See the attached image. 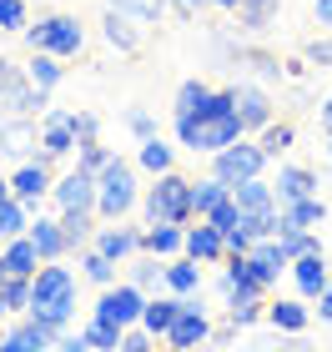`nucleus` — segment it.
<instances>
[{
    "instance_id": "obj_1",
    "label": "nucleus",
    "mask_w": 332,
    "mask_h": 352,
    "mask_svg": "<svg viewBox=\"0 0 332 352\" xmlns=\"http://www.w3.org/2000/svg\"><path fill=\"white\" fill-rule=\"evenodd\" d=\"M30 317H45L66 332V322L76 317V272L45 262L36 277H30Z\"/></svg>"
},
{
    "instance_id": "obj_2",
    "label": "nucleus",
    "mask_w": 332,
    "mask_h": 352,
    "mask_svg": "<svg viewBox=\"0 0 332 352\" xmlns=\"http://www.w3.org/2000/svg\"><path fill=\"white\" fill-rule=\"evenodd\" d=\"M242 116L227 111V116H177V141L186 151H207L217 156L221 146H232V141H242Z\"/></svg>"
},
{
    "instance_id": "obj_3",
    "label": "nucleus",
    "mask_w": 332,
    "mask_h": 352,
    "mask_svg": "<svg viewBox=\"0 0 332 352\" xmlns=\"http://www.w3.org/2000/svg\"><path fill=\"white\" fill-rule=\"evenodd\" d=\"M156 221H177V227L192 221V182L186 176L162 171L146 186V227H156Z\"/></svg>"
},
{
    "instance_id": "obj_4",
    "label": "nucleus",
    "mask_w": 332,
    "mask_h": 352,
    "mask_svg": "<svg viewBox=\"0 0 332 352\" xmlns=\"http://www.w3.org/2000/svg\"><path fill=\"white\" fill-rule=\"evenodd\" d=\"M131 206H136V171H131V162L111 156V162L96 171V217L121 221Z\"/></svg>"
},
{
    "instance_id": "obj_5",
    "label": "nucleus",
    "mask_w": 332,
    "mask_h": 352,
    "mask_svg": "<svg viewBox=\"0 0 332 352\" xmlns=\"http://www.w3.org/2000/svg\"><path fill=\"white\" fill-rule=\"evenodd\" d=\"M25 41H30V51H51L66 60L81 51V25H76V15H45V21L25 25Z\"/></svg>"
},
{
    "instance_id": "obj_6",
    "label": "nucleus",
    "mask_w": 332,
    "mask_h": 352,
    "mask_svg": "<svg viewBox=\"0 0 332 352\" xmlns=\"http://www.w3.org/2000/svg\"><path fill=\"white\" fill-rule=\"evenodd\" d=\"M272 162L262 146H252V141H232V146H221L217 156H212V176H221L227 186H242V182H252V176H262V166Z\"/></svg>"
},
{
    "instance_id": "obj_7",
    "label": "nucleus",
    "mask_w": 332,
    "mask_h": 352,
    "mask_svg": "<svg viewBox=\"0 0 332 352\" xmlns=\"http://www.w3.org/2000/svg\"><path fill=\"white\" fill-rule=\"evenodd\" d=\"M141 312H146V292H141L136 282H121V287H106L96 312L101 322H116V327H141Z\"/></svg>"
},
{
    "instance_id": "obj_8",
    "label": "nucleus",
    "mask_w": 332,
    "mask_h": 352,
    "mask_svg": "<svg viewBox=\"0 0 332 352\" xmlns=\"http://www.w3.org/2000/svg\"><path fill=\"white\" fill-rule=\"evenodd\" d=\"M51 201L60 206V212H96V176L81 171V166H71L51 186Z\"/></svg>"
},
{
    "instance_id": "obj_9",
    "label": "nucleus",
    "mask_w": 332,
    "mask_h": 352,
    "mask_svg": "<svg viewBox=\"0 0 332 352\" xmlns=\"http://www.w3.org/2000/svg\"><path fill=\"white\" fill-rule=\"evenodd\" d=\"M166 342L171 347H186V352L201 347V342H212V322H207V312H201L197 297H181V312H177V322H171Z\"/></svg>"
},
{
    "instance_id": "obj_10",
    "label": "nucleus",
    "mask_w": 332,
    "mask_h": 352,
    "mask_svg": "<svg viewBox=\"0 0 332 352\" xmlns=\"http://www.w3.org/2000/svg\"><path fill=\"white\" fill-rule=\"evenodd\" d=\"M76 111H45V121H41V156L51 162V156H66V151H76Z\"/></svg>"
},
{
    "instance_id": "obj_11",
    "label": "nucleus",
    "mask_w": 332,
    "mask_h": 352,
    "mask_svg": "<svg viewBox=\"0 0 332 352\" xmlns=\"http://www.w3.org/2000/svg\"><path fill=\"white\" fill-rule=\"evenodd\" d=\"M51 166H45V156H36V162H21L10 176V197H21L25 206H36L41 197H51Z\"/></svg>"
},
{
    "instance_id": "obj_12",
    "label": "nucleus",
    "mask_w": 332,
    "mask_h": 352,
    "mask_svg": "<svg viewBox=\"0 0 332 352\" xmlns=\"http://www.w3.org/2000/svg\"><path fill=\"white\" fill-rule=\"evenodd\" d=\"M247 262H252V277H257L262 287H272V282L282 277V272H292V257L282 252V242H277V236H267V242H252Z\"/></svg>"
},
{
    "instance_id": "obj_13",
    "label": "nucleus",
    "mask_w": 332,
    "mask_h": 352,
    "mask_svg": "<svg viewBox=\"0 0 332 352\" xmlns=\"http://www.w3.org/2000/svg\"><path fill=\"white\" fill-rule=\"evenodd\" d=\"M45 96H51V91H41L30 76H21V81H10L5 91H0V106H5L10 116H41V111H45Z\"/></svg>"
},
{
    "instance_id": "obj_14",
    "label": "nucleus",
    "mask_w": 332,
    "mask_h": 352,
    "mask_svg": "<svg viewBox=\"0 0 332 352\" xmlns=\"http://www.w3.org/2000/svg\"><path fill=\"white\" fill-rule=\"evenodd\" d=\"M186 257L192 262H217L221 252H227V242H221V227H212L207 217H197V227H186Z\"/></svg>"
},
{
    "instance_id": "obj_15",
    "label": "nucleus",
    "mask_w": 332,
    "mask_h": 352,
    "mask_svg": "<svg viewBox=\"0 0 332 352\" xmlns=\"http://www.w3.org/2000/svg\"><path fill=\"white\" fill-rule=\"evenodd\" d=\"M292 282H297V292H302V297H322L327 282H332L322 252H302V257H292Z\"/></svg>"
},
{
    "instance_id": "obj_16",
    "label": "nucleus",
    "mask_w": 332,
    "mask_h": 352,
    "mask_svg": "<svg viewBox=\"0 0 332 352\" xmlns=\"http://www.w3.org/2000/svg\"><path fill=\"white\" fill-rule=\"evenodd\" d=\"M30 146H41V136H36V126H30V116L0 121V156H21V162H36V156H30Z\"/></svg>"
},
{
    "instance_id": "obj_17",
    "label": "nucleus",
    "mask_w": 332,
    "mask_h": 352,
    "mask_svg": "<svg viewBox=\"0 0 332 352\" xmlns=\"http://www.w3.org/2000/svg\"><path fill=\"white\" fill-rule=\"evenodd\" d=\"M272 191H277L282 206H292V201H302V197H318V171H307V166H282L277 182H272Z\"/></svg>"
},
{
    "instance_id": "obj_18",
    "label": "nucleus",
    "mask_w": 332,
    "mask_h": 352,
    "mask_svg": "<svg viewBox=\"0 0 332 352\" xmlns=\"http://www.w3.org/2000/svg\"><path fill=\"white\" fill-rule=\"evenodd\" d=\"M0 252H5V267H10V277H36V272L45 267L41 247L30 242V232H25V236H10V242H0Z\"/></svg>"
},
{
    "instance_id": "obj_19",
    "label": "nucleus",
    "mask_w": 332,
    "mask_h": 352,
    "mask_svg": "<svg viewBox=\"0 0 332 352\" xmlns=\"http://www.w3.org/2000/svg\"><path fill=\"white\" fill-rule=\"evenodd\" d=\"M236 116H242L247 131L272 126V101H267V91L262 86H236Z\"/></svg>"
},
{
    "instance_id": "obj_20",
    "label": "nucleus",
    "mask_w": 332,
    "mask_h": 352,
    "mask_svg": "<svg viewBox=\"0 0 332 352\" xmlns=\"http://www.w3.org/2000/svg\"><path fill=\"white\" fill-rule=\"evenodd\" d=\"M232 197L236 206H242V217H262V212H282V201H277V191L262 182V176H252V182L242 186H232Z\"/></svg>"
},
{
    "instance_id": "obj_21",
    "label": "nucleus",
    "mask_w": 332,
    "mask_h": 352,
    "mask_svg": "<svg viewBox=\"0 0 332 352\" xmlns=\"http://www.w3.org/2000/svg\"><path fill=\"white\" fill-rule=\"evenodd\" d=\"M30 242L41 247V257H45V262H60V257L71 252V242H66V227H60V217H56V221H51V217H36V221H30Z\"/></svg>"
},
{
    "instance_id": "obj_22",
    "label": "nucleus",
    "mask_w": 332,
    "mask_h": 352,
    "mask_svg": "<svg viewBox=\"0 0 332 352\" xmlns=\"http://www.w3.org/2000/svg\"><path fill=\"white\" fill-rule=\"evenodd\" d=\"M181 247H186V227H177V221H156V227L141 232V252L146 257H171Z\"/></svg>"
},
{
    "instance_id": "obj_23",
    "label": "nucleus",
    "mask_w": 332,
    "mask_h": 352,
    "mask_svg": "<svg viewBox=\"0 0 332 352\" xmlns=\"http://www.w3.org/2000/svg\"><path fill=\"white\" fill-rule=\"evenodd\" d=\"M101 36H106L111 45H116V51H126V56H131V51H141V30H136V15H126V10H116V6L106 10V21H101Z\"/></svg>"
},
{
    "instance_id": "obj_24",
    "label": "nucleus",
    "mask_w": 332,
    "mask_h": 352,
    "mask_svg": "<svg viewBox=\"0 0 332 352\" xmlns=\"http://www.w3.org/2000/svg\"><path fill=\"white\" fill-rule=\"evenodd\" d=\"M322 217H327V206H322L318 197H302V201L282 206V232H318ZM282 232H277V236H282Z\"/></svg>"
},
{
    "instance_id": "obj_25",
    "label": "nucleus",
    "mask_w": 332,
    "mask_h": 352,
    "mask_svg": "<svg viewBox=\"0 0 332 352\" xmlns=\"http://www.w3.org/2000/svg\"><path fill=\"white\" fill-rule=\"evenodd\" d=\"M177 312H181V297L171 292V297H146V312H141V327L151 332V338H166L171 322H177Z\"/></svg>"
},
{
    "instance_id": "obj_26",
    "label": "nucleus",
    "mask_w": 332,
    "mask_h": 352,
    "mask_svg": "<svg viewBox=\"0 0 332 352\" xmlns=\"http://www.w3.org/2000/svg\"><path fill=\"white\" fill-rule=\"evenodd\" d=\"M212 101H217V91L207 81H181V91H177V116H217Z\"/></svg>"
},
{
    "instance_id": "obj_27",
    "label": "nucleus",
    "mask_w": 332,
    "mask_h": 352,
    "mask_svg": "<svg viewBox=\"0 0 332 352\" xmlns=\"http://www.w3.org/2000/svg\"><path fill=\"white\" fill-rule=\"evenodd\" d=\"M227 197H232V186L221 176H201V182H192V217H212Z\"/></svg>"
},
{
    "instance_id": "obj_28",
    "label": "nucleus",
    "mask_w": 332,
    "mask_h": 352,
    "mask_svg": "<svg viewBox=\"0 0 332 352\" xmlns=\"http://www.w3.org/2000/svg\"><path fill=\"white\" fill-rule=\"evenodd\" d=\"M96 252H106L111 262H121V257H131V252H141V232H131V227H101L96 232Z\"/></svg>"
},
{
    "instance_id": "obj_29",
    "label": "nucleus",
    "mask_w": 332,
    "mask_h": 352,
    "mask_svg": "<svg viewBox=\"0 0 332 352\" xmlns=\"http://www.w3.org/2000/svg\"><path fill=\"white\" fill-rule=\"evenodd\" d=\"M30 221H36V217H30V206H25L21 197H5V201H0V242H10V236H25Z\"/></svg>"
},
{
    "instance_id": "obj_30",
    "label": "nucleus",
    "mask_w": 332,
    "mask_h": 352,
    "mask_svg": "<svg viewBox=\"0 0 332 352\" xmlns=\"http://www.w3.org/2000/svg\"><path fill=\"white\" fill-rule=\"evenodd\" d=\"M166 287L177 297H197L201 292V262H192V257L186 262H166Z\"/></svg>"
},
{
    "instance_id": "obj_31",
    "label": "nucleus",
    "mask_w": 332,
    "mask_h": 352,
    "mask_svg": "<svg viewBox=\"0 0 332 352\" xmlns=\"http://www.w3.org/2000/svg\"><path fill=\"white\" fill-rule=\"evenodd\" d=\"M267 322L292 338V332L307 327V307H302V302H292V297H287V302H272V307H267Z\"/></svg>"
},
{
    "instance_id": "obj_32",
    "label": "nucleus",
    "mask_w": 332,
    "mask_h": 352,
    "mask_svg": "<svg viewBox=\"0 0 332 352\" xmlns=\"http://www.w3.org/2000/svg\"><path fill=\"white\" fill-rule=\"evenodd\" d=\"M81 332H86L91 352H121V338H126V327H116V322H101V317H91V322H86Z\"/></svg>"
},
{
    "instance_id": "obj_33",
    "label": "nucleus",
    "mask_w": 332,
    "mask_h": 352,
    "mask_svg": "<svg viewBox=\"0 0 332 352\" xmlns=\"http://www.w3.org/2000/svg\"><path fill=\"white\" fill-rule=\"evenodd\" d=\"M25 76H30L41 91H56V86H60V56L36 51V56H30V66H25Z\"/></svg>"
},
{
    "instance_id": "obj_34",
    "label": "nucleus",
    "mask_w": 332,
    "mask_h": 352,
    "mask_svg": "<svg viewBox=\"0 0 332 352\" xmlns=\"http://www.w3.org/2000/svg\"><path fill=\"white\" fill-rule=\"evenodd\" d=\"M136 166H141V171H151V176H162V171H171V146H166L162 136L141 141V151H136Z\"/></svg>"
},
{
    "instance_id": "obj_35",
    "label": "nucleus",
    "mask_w": 332,
    "mask_h": 352,
    "mask_svg": "<svg viewBox=\"0 0 332 352\" xmlns=\"http://www.w3.org/2000/svg\"><path fill=\"white\" fill-rule=\"evenodd\" d=\"M236 15H242L247 30H267V25L277 21V0H242V6H236Z\"/></svg>"
},
{
    "instance_id": "obj_36",
    "label": "nucleus",
    "mask_w": 332,
    "mask_h": 352,
    "mask_svg": "<svg viewBox=\"0 0 332 352\" xmlns=\"http://www.w3.org/2000/svg\"><path fill=\"white\" fill-rule=\"evenodd\" d=\"M227 317H232V327H252V322H262V317H267V302L262 297H232L227 302Z\"/></svg>"
},
{
    "instance_id": "obj_37",
    "label": "nucleus",
    "mask_w": 332,
    "mask_h": 352,
    "mask_svg": "<svg viewBox=\"0 0 332 352\" xmlns=\"http://www.w3.org/2000/svg\"><path fill=\"white\" fill-rule=\"evenodd\" d=\"M60 227H66V242L71 247H86L91 242V227H96V212H60Z\"/></svg>"
},
{
    "instance_id": "obj_38",
    "label": "nucleus",
    "mask_w": 332,
    "mask_h": 352,
    "mask_svg": "<svg viewBox=\"0 0 332 352\" xmlns=\"http://www.w3.org/2000/svg\"><path fill=\"white\" fill-rule=\"evenodd\" d=\"M292 136H297V131H292L287 121H272V126H262V141H257V146H262L267 156H282V151L292 146Z\"/></svg>"
},
{
    "instance_id": "obj_39",
    "label": "nucleus",
    "mask_w": 332,
    "mask_h": 352,
    "mask_svg": "<svg viewBox=\"0 0 332 352\" xmlns=\"http://www.w3.org/2000/svg\"><path fill=\"white\" fill-rule=\"evenodd\" d=\"M0 302H5V312H30V277H10L0 287Z\"/></svg>"
},
{
    "instance_id": "obj_40",
    "label": "nucleus",
    "mask_w": 332,
    "mask_h": 352,
    "mask_svg": "<svg viewBox=\"0 0 332 352\" xmlns=\"http://www.w3.org/2000/svg\"><path fill=\"white\" fill-rule=\"evenodd\" d=\"M81 267H86V277H91V282H101V287H111V282H116V262H111L106 252H86V257H81Z\"/></svg>"
},
{
    "instance_id": "obj_41",
    "label": "nucleus",
    "mask_w": 332,
    "mask_h": 352,
    "mask_svg": "<svg viewBox=\"0 0 332 352\" xmlns=\"http://www.w3.org/2000/svg\"><path fill=\"white\" fill-rule=\"evenodd\" d=\"M106 162H111V151L101 146V141H81V146H76V166H81V171H91V176H96Z\"/></svg>"
},
{
    "instance_id": "obj_42",
    "label": "nucleus",
    "mask_w": 332,
    "mask_h": 352,
    "mask_svg": "<svg viewBox=\"0 0 332 352\" xmlns=\"http://www.w3.org/2000/svg\"><path fill=\"white\" fill-rule=\"evenodd\" d=\"M111 6L126 10V15H136V21H162L166 0H111Z\"/></svg>"
},
{
    "instance_id": "obj_43",
    "label": "nucleus",
    "mask_w": 332,
    "mask_h": 352,
    "mask_svg": "<svg viewBox=\"0 0 332 352\" xmlns=\"http://www.w3.org/2000/svg\"><path fill=\"white\" fill-rule=\"evenodd\" d=\"M277 242H282V252H287V257H302V252H322L312 232H282Z\"/></svg>"
},
{
    "instance_id": "obj_44",
    "label": "nucleus",
    "mask_w": 332,
    "mask_h": 352,
    "mask_svg": "<svg viewBox=\"0 0 332 352\" xmlns=\"http://www.w3.org/2000/svg\"><path fill=\"white\" fill-rule=\"evenodd\" d=\"M252 352H312V347L297 342V332H292V338L282 332V338H257V342H252Z\"/></svg>"
},
{
    "instance_id": "obj_45",
    "label": "nucleus",
    "mask_w": 332,
    "mask_h": 352,
    "mask_svg": "<svg viewBox=\"0 0 332 352\" xmlns=\"http://www.w3.org/2000/svg\"><path fill=\"white\" fill-rule=\"evenodd\" d=\"M207 221H212V227H221V232L242 227V206H236V197H227V201H221V206H217V212H212Z\"/></svg>"
},
{
    "instance_id": "obj_46",
    "label": "nucleus",
    "mask_w": 332,
    "mask_h": 352,
    "mask_svg": "<svg viewBox=\"0 0 332 352\" xmlns=\"http://www.w3.org/2000/svg\"><path fill=\"white\" fill-rule=\"evenodd\" d=\"M0 30H25V0H0Z\"/></svg>"
},
{
    "instance_id": "obj_47",
    "label": "nucleus",
    "mask_w": 332,
    "mask_h": 352,
    "mask_svg": "<svg viewBox=\"0 0 332 352\" xmlns=\"http://www.w3.org/2000/svg\"><path fill=\"white\" fill-rule=\"evenodd\" d=\"M131 282L141 287V292H146V287H151V282H166V267H162V262H156V257H146V262H141V267L131 272Z\"/></svg>"
},
{
    "instance_id": "obj_48",
    "label": "nucleus",
    "mask_w": 332,
    "mask_h": 352,
    "mask_svg": "<svg viewBox=\"0 0 332 352\" xmlns=\"http://www.w3.org/2000/svg\"><path fill=\"white\" fill-rule=\"evenodd\" d=\"M121 352H156V338L146 327H126V338H121Z\"/></svg>"
},
{
    "instance_id": "obj_49",
    "label": "nucleus",
    "mask_w": 332,
    "mask_h": 352,
    "mask_svg": "<svg viewBox=\"0 0 332 352\" xmlns=\"http://www.w3.org/2000/svg\"><path fill=\"white\" fill-rule=\"evenodd\" d=\"M126 131H131L136 141H151V136H156V121H151V111H131V116H126Z\"/></svg>"
},
{
    "instance_id": "obj_50",
    "label": "nucleus",
    "mask_w": 332,
    "mask_h": 352,
    "mask_svg": "<svg viewBox=\"0 0 332 352\" xmlns=\"http://www.w3.org/2000/svg\"><path fill=\"white\" fill-rule=\"evenodd\" d=\"M76 146H81V141H96V131H101V121L96 116H91V111H76Z\"/></svg>"
},
{
    "instance_id": "obj_51",
    "label": "nucleus",
    "mask_w": 332,
    "mask_h": 352,
    "mask_svg": "<svg viewBox=\"0 0 332 352\" xmlns=\"http://www.w3.org/2000/svg\"><path fill=\"white\" fill-rule=\"evenodd\" d=\"M51 352H91V342H86V332H60Z\"/></svg>"
},
{
    "instance_id": "obj_52",
    "label": "nucleus",
    "mask_w": 332,
    "mask_h": 352,
    "mask_svg": "<svg viewBox=\"0 0 332 352\" xmlns=\"http://www.w3.org/2000/svg\"><path fill=\"white\" fill-rule=\"evenodd\" d=\"M307 56L318 60V66H332V41H312V45H307Z\"/></svg>"
},
{
    "instance_id": "obj_53",
    "label": "nucleus",
    "mask_w": 332,
    "mask_h": 352,
    "mask_svg": "<svg viewBox=\"0 0 332 352\" xmlns=\"http://www.w3.org/2000/svg\"><path fill=\"white\" fill-rule=\"evenodd\" d=\"M10 81H21V71H15V66H10V60H5V56H0V91H5Z\"/></svg>"
},
{
    "instance_id": "obj_54",
    "label": "nucleus",
    "mask_w": 332,
    "mask_h": 352,
    "mask_svg": "<svg viewBox=\"0 0 332 352\" xmlns=\"http://www.w3.org/2000/svg\"><path fill=\"white\" fill-rule=\"evenodd\" d=\"M318 317H322V322H332V282H327V292L318 297Z\"/></svg>"
},
{
    "instance_id": "obj_55",
    "label": "nucleus",
    "mask_w": 332,
    "mask_h": 352,
    "mask_svg": "<svg viewBox=\"0 0 332 352\" xmlns=\"http://www.w3.org/2000/svg\"><path fill=\"white\" fill-rule=\"evenodd\" d=\"M318 25H332V0H318Z\"/></svg>"
},
{
    "instance_id": "obj_56",
    "label": "nucleus",
    "mask_w": 332,
    "mask_h": 352,
    "mask_svg": "<svg viewBox=\"0 0 332 352\" xmlns=\"http://www.w3.org/2000/svg\"><path fill=\"white\" fill-rule=\"evenodd\" d=\"M322 131L332 136V96H327V101H322Z\"/></svg>"
},
{
    "instance_id": "obj_57",
    "label": "nucleus",
    "mask_w": 332,
    "mask_h": 352,
    "mask_svg": "<svg viewBox=\"0 0 332 352\" xmlns=\"http://www.w3.org/2000/svg\"><path fill=\"white\" fill-rule=\"evenodd\" d=\"M10 282V267H5V252H0V287Z\"/></svg>"
},
{
    "instance_id": "obj_58",
    "label": "nucleus",
    "mask_w": 332,
    "mask_h": 352,
    "mask_svg": "<svg viewBox=\"0 0 332 352\" xmlns=\"http://www.w3.org/2000/svg\"><path fill=\"white\" fill-rule=\"evenodd\" d=\"M10 197V182H5V176H0V201H5Z\"/></svg>"
},
{
    "instance_id": "obj_59",
    "label": "nucleus",
    "mask_w": 332,
    "mask_h": 352,
    "mask_svg": "<svg viewBox=\"0 0 332 352\" xmlns=\"http://www.w3.org/2000/svg\"><path fill=\"white\" fill-rule=\"evenodd\" d=\"M212 6H227V10H236V6H242V0H212Z\"/></svg>"
},
{
    "instance_id": "obj_60",
    "label": "nucleus",
    "mask_w": 332,
    "mask_h": 352,
    "mask_svg": "<svg viewBox=\"0 0 332 352\" xmlns=\"http://www.w3.org/2000/svg\"><path fill=\"white\" fill-rule=\"evenodd\" d=\"M177 6H181V10H192V6H201V0H177Z\"/></svg>"
},
{
    "instance_id": "obj_61",
    "label": "nucleus",
    "mask_w": 332,
    "mask_h": 352,
    "mask_svg": "<svg viewBox=\"0 0 332 352\" xmlns=\"http://www.w3.org/2000/svg\"><path fill=\"white\" fill-rule=\"evenodd\" d=\"M166 352H186V347H166Z\"/></svg>"
},
{
    "instance_id": "obj_62",
    "label": "nucleus",
    "mask_w": 332,
    "mask_h": 352,
    "mask_svg": "<svg viewBox=\"0 0 332 352\" xmlns=\"http://www.w3.org/2000/svg\"><path fill=\"white\" fill-rule=\"evenodd\" d=\"M327 156H332V136H327Z\"/></svg>"
},
{
    "instance_id": "obj_63",
    "label": "nucleus",
    "mask_w": 332,
    "mask_h": 352,
    "mask_svg": "<svg viewBox=\"0 0 332 352\" xmlns=\"http://www.w3.org/2000/svg\"><path fill=\"white\" fill-rule=\"evenodd\" d=\"M0 317H5V302H0Z\"/></svg>"
}]
</instances>
